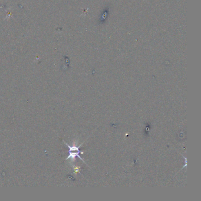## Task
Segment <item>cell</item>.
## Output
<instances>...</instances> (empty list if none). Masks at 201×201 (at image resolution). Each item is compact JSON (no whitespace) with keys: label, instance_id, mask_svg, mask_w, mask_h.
I'll return each mask as SVG.
<instances>
[{"label":"cell","instance_id":"cell-1","mask_svg":"<svg viewBox=\"0 0 201 201\" xmlns=\"http://www.w3.org/2000/svg\"><path fill=\"white\" fill-rule=\"evenodd\" d=\"M64 142L65 143V144L66 145L68 148H69V154H68V156L66 158V160H68L69 159H70L72 161H74L76 159V157H78L80 160H81L82 161H83L85 163L86 162L84 161V160L81 158L80 156V154H83L84 152H81L80 150H79V148L81 146V145L83 143H82V144H81L80 145H79V146H70L68 144H67L66 142H65L64 141Z\"/></svg>","mask_w":201,"mask_h":201},{"label":"cell","instance_id":"cell-2","mask_svg":"<svg viewBox=\"0 0 201 201\" xmlns=\"http://www.w3.org/2000/svg\"><path fill=\"white\" fill-rule=\"evenodd\" d=\"M79 169L80 168L79 167H74V174L79 173Z\"/></svg>","mask_w":201,"mask_h":201}]
</instances>
